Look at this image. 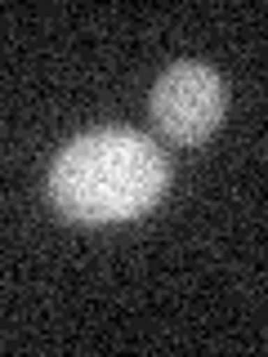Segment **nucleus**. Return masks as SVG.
Segmentation results:
<instances>
[{
	"instance_id": "1",
	"label": "nucleus",
	"mask_w": 268,
	"mask_h": 357,
	"mask_svg": "<svg viewBox=\"0 0 268 357\" xmlns=\"http://www.w3.org/2000/svg\"><path fill=\"white\" fill-rule=\"evenodd\" d=\"M165 156L139 130H89L59 152L50 197L67 219L126 223L165 192Z\"/></svg>"
},
{
	"instance_id": "2",
	"label": "nucleus",
	"mask_w": 268,
	"mask_h": 357,
	"mask_svg": "<svg viewBox=\"0 0 268 357\" xmlns=\"http://www.w3.org/2000/svg\"><path fill=\"white\" fill-rule=\"evenodd\" d=\"M152 121L174 143H201L223 121V81L206 63H174L152 85Z\"/></svg>"
}]
</instances>
